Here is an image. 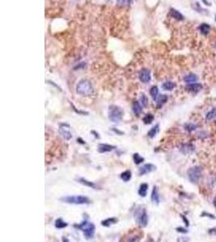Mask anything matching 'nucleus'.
<instances>
[{"label":"nucleus","instance_id":"f257e3e1","mask_svg":"<svg viewBox=\"0 0 216 242\" xmlns=\"http://www.w3.org/2000/svg\"><path fill=\"white\" fill-rule=\"evenodd\" d=\"M75 228L81 230L87 240L92 239L95 236V224L89 222L88 219H83L80 224H75Z\"/></svg>","mask_w":216,"mask_h":242},{"label":"nucleus","instance_id":"f03ea898","mask_svg":"<svg viewBox=\"0 0 216 242\" xmlns=\"http://www.w3.org/2000/svg\"><path fill=\"white\" fill-rule=\"evenodd\" d=\"M59 200L62 203L75 205H86L91 204L90 199L84 195H67L61 197Z\"/></svg>","mask_w":216,"mask_h":242},{"label":"nucleus","instance_id":"7ed1b4c3","mask_svg":"<svg viewBox=\"0 0 216 242\" xmlns=\"http://www.w3.org/2000/svg\"><path fill=\"white\" fill-rule=\"evenodd\" d=\"M93 86L88 79H83L76 87V92L82 96H89L93 93Z\"/></svg>","mask_w":216,"mask_h":242},{"label":"nucleus","instance_id":"20e7f679","mask_svg":"<svg viewBox=\"0 0 216 242\" xmlns=\"http://www.w3.org/2000/svg\"><path fill=\"white\" fill-rule=\"evenodd\" d=\"M134 217L139 226L142 228L147 227L149 218L147 216V211L144 207H138L134 212Z\"/></svg>","mask_w":216,"mask_h":242},{"label":"nucleus","instance_id":"39448f33","mask_svg":"<svg viewBox=\"0 0 216 242\" xmlns=\"http://www.w3.org/2000/svg\"><path fill=\"white\" fill-rule=\"evenodd\" d=\"M124 112L121 107L116 105H111L108 107V119L113 123H118L122 120Z\"/></svg>","mask_w":216,"mask_h":242},{"label":"nucleus","instance_id":"423d86ee","mask_svg":"<svg viewBox=\"0 0 216 242\" xmlns=\"http://www.w3.org/2000/svg\"><path fill=\"white\" fill-rule=\"evenodd\" d=\"M187 175L192 183H198L202 178V169L200 166H193L188 170Z\"/></svg>","mask_w":216,"mask_h":242},{"label":"nucleus","instance_id":"0eeeda50","mask_svg":"<svg viewBox=\"0 0 216 242\" xmlns=\"http://www.w3.org/2000/svg\"><path fill=\"white\" fill-rule=\"evenodd\" d=\"M59 134L66 140H70L72 138V133L70 131V125L67 124H60Z\"/></svg>","mask_w":216,"mask_h":242},{"label":"nucleus","instance_id":"6e6552de","mask_svg":"<svg viewBox=\"0 0 216 242\" xmlns=\"http://www.w3.org/2000/svg\"><path fill=\"white\" fill-rule=\"evenodd\" d=\"M179 150L185 155H189L193 153L195 150V146L191 143H184L179 146Z\"/></svg>","mask_w":216,"mask_h":242},{"label":"nucleus","instance_id":"1a4fd4ad","mask_svg":"<svg viewBox=\"0 0 216 242\" xmlns=\"http://www.w3.org/2000/svg\"><path fill=\"white\" fill-rule=\"evenodd\" d=\"M156 170V166L153 165L152 163H147L143 165L142 166H141L140 168L139 169V175H145L147 173H152L153 171H155Z\"/></svg>","mask_w":216,"mask_h":242},{"label":"nucleus","instance_id":"9d476101","mask_svg":"<svg viewBox=\"0 0 216 242\" xmlns=\"http://www.w3.org/2000/svg\"><path fill=\"white\" fill-rule=\"evenodd\" d=\"M139 80L141 81L142 83H148L152 79L151 77V72L149 69H142L140 70L139 74Z\"/></svg>","mask_w":216,"mask_h":242},{"label":"nucleus","instance_id":"9b49d317","mask_svg":"<svg viewBox=\"0 0 216 242\" xmlns=\"http://www.w3.org/2000/svg\"><path fill=\"white\" fill-rule=\"evenodd\" d=\"M117 147L114 145H108V144H100L98 145V152L100 153H108L116 149Z\"/></svg>","mask_w":216,"mask_h":242},{"label":"nucleus","instance_id":"f8f14e48","mask_svg":"<svg viewBox=\"0 0 216 242\" xmlns=\"http://www.w3.org/2000/svg\"><path fill=\"white\" fill-rule=\"evenodd\" d=\"M151 200H152V204H155L158 206L160 203V194H159V191H158V188L156 186H155L152 189V195H151Z\"/></svg>","mask_w":216,"mask_h":242},{"label":"nucleus","instance_id":"ddd939ff","mask_svg":"<svg viewBox=\"0 0 216 242\" xmlns=\"http://www.w3.org/2000/svg\"><path fill=\"white\" fill-rule=\"evenodd\" d=\"M185 89L189 90V91L191 92H194V93H198L202 89V85L200 84V83H189L187 84V86L185 87Z\"/></svg>","mask_w":216,"mask_h":242},{"label":"nucleus","instance_id":"4468645a","mask_svg":"<svg viewBox=\"0 0 216 242\" xmlns=\"http://www.w3.org/2000/svg\"><path fill=\"white\" fill-rule=\"evenodd\" d=\"M78 182H80V184H82L83 186H88V187H90V188H93V189H97V186L95 185V183H94L93 182L88 181L84 178H78L77 179Z\"/></svg>","mask_w":216,"mask_h":242},{"label":"nucleus","instance_id":"2eb2a0df","mask_svg":"<svg viewBox=\"0 0 216 242\" xmlns=\"http://www.w3.org/2000/svg\"><path fill=\"white\" fill-rule=\"evenodd\" d=\"M148 184L146 183V182H143L142 183L140 186H139V191H138V194H139V196L141 197H146L147 195V191H148Z\"/></svg>","mask_w":216,"mask_h":242},{"label":"nucleus","instance_id":"dca6fc26","mask_svg":"<svg viewBox=\"0 0 216 242\" xmlns=\"http://www.w3.org/2000/svg\"><path fill=\"white\" fill-rule=\"evenodd\" d=\"M132 110H133V112L135 115H139L142 112V106L139 101H134L133 103V104H132Z\"/></svg>","mask_w":216,"mask_h":242},{"label":"nucleus","instance_id":"f3484780","mask_svg":"<svg viewBox=\"0 0 216 242\" xmlns=\"http://www.w3.org/2000/svg\"><path fill=\"white\" fill-rule=\"evenodd\" d=\"M168 98L166 94H161V95H159L158 99L156 100V107L157 108H161V107L164 106V105L167 103Z\"/></svg>","mask_w":216,"mask_h":242},{"label":"nucleus","instance_id":"a211bd4d","mask_svg":"<svg viewBox=\"0 0 216 242\" xmlns=\"http://www.w3.org/2000/svg\"><path fill=\"white\" fill-rule=\"evenodd\" d=\"M159 131H160V125L157 124L153 126V127L150 129L149 132L147 133V136L149 138H151V139H152V138H154L155 136L157 135V133H159Z\"/></svg>","mask_w":216,"mask_h":242},{"label":"nucleus","instance_id":"6ab92c4d","mask_svg":"<svg viewBox=\"0 0 216 242\" xmlns=\"http://www.w3.org/2000/svg\"><path fill=\"white\" fill-rule=\"evenodd\" d=\"M117 222V219L114 218V217H112V218H108V219L102 220L101 221V225L104 226V227H110L111 225L116 224Z\"/></svg>","mask_w":216,"mask_h":242},{"label":"nucleus","instance_id":"aec40b11","mask_svg":"<svg viewBox=\"0 0 216 242\" xmlns=\"http://www.w3.org/2000/svg\"><path fill=\"white\" fill-rule=\"evenodd\" d=\"M54 226L56 228L61 229V228H65L68 226V224L67 222H65L62 218H58L56 219V221L54 223Z\"/></svg>","mask_w":216,"mask_h":242},{"label":"nucleus","instance_id":"412c9836","mask_svg":"<svg viewBox=\"0 0 216 242\" xmlns=\"http://www.w3.org/2000/svg\"><path fill=\"white\" fill-rule=\"evenodd\" d=\"M198 76L194 74H189L184 78V81L186 83H193L198 81Z\"/></svg>","mask_w":216,"mask_h":242},{"label":"nucleus","instance_id":"4be33fe9","mask_svg":"<svg viewBox=\"0 0 216 242\" xmlns=\"http://www.w3.org/2000/svg\"><path fill=\"white\" fill-rule=\"evenodd\" d=\"M120 178H121V179L122 180V181H124L125 182H127L130 181L132 178L131 171L130 170L124 171V172H122V173H121Z\"/></svg>","mask_w":216,"mask_h":242},{"label":"nucleus","instance_id":"5701e85b","mask_svg":"<svg viewBox=\"0 0 216 242\" xmlns=\"http://www.w3.org/2000/svg\"><path fill=\"white\" fill-rule=\"evenodd\" d=\"M150 94L152 96V100L154 101H156L158 97H159V89L156 86H153V87L150 89Z\"/></svg>","mask_w":216,"mask_h":242},{"label":"nucleus","instance_id":"b1692460","mask_svg":"<svg viewBox=\"0 0 216 242\" xmlns=\"http://www.w3.org/2000/svg\"><path fill=\"white\" fill-rule=\"evenodd\" d=\"M176 87V83L172 82H165L164 83H163L162 85V89L167 91H170L172 90Z\"/></svg>","mask_w":216,"mask_h":242},{"label":"nucleus","instance_id":"393cba45","mask_svg":"<svg viewBox=\"0 0 216 242\" xmlns=\"http://www.w3.org/2000/svg\"><path fill=\"white\" fill-rule=\"evenodd\" d=\"M170 13H171V15H172L173 18L175 20H182L184 17L183 15L180 14L178 11L175 10V9H171L170 10Z\"/></svg>","mask_w":216,"mask_h":242},{"label":"nucleus","instance_id":"a878e982","mask_svg":"<svg viewBox=\"0 0 216 242\" xmlns=\"http://www.w3.org/2000/svg\"><path fill=\"white\" fill-rule=\"evenodd\" d=\"M133 160L134 161V164L136 165H139V164L142 163L144 161V158H142V156H140L138 153H134L133 155Z\"/></svg>","mask_w":216,"mask_h":242},{"label":"nucleus","instance_id":"bb28decb","mask_svg":"<svg viewBox=\"0 0 216 242\" xmlns=\"http://www.w3.org/2000/svg\"><path fill=\"white\" fill-rule=\"evenodd\" d=\"M154 120V115L152 114H147L143 118H142V121L145 124H151Z\"/></svg>","mask_w":216,"mask_h":242},{"label":"nucleus","instance_id":"cd10ccee","mask_svg":"<svg viewBox=\"0 0 216 242\" xmlns=\"http://www.w3.org/2000/svg\"><path fill=\"white\" fill-rule=\"evenodd\" d=\"M184 127L186 131H188L189 133L193 132V131L196 130L198 128V125L194 124H192V123H188V124H185L184 125Z\"/></svg>","mask_w":216,"mask_h":242},{"label":"nucleus","instance_id":"c85d7f7f","mask_svg":"<svg viewBox=\"0 0 216 242\" xmlns=\"http://www.w3.org/2000/svg\"><path fill=\"white\" fill-rule=\"evenodd\" d=\"M199 29H200L202 33L204 34V35H207V34L209 33V32H210L211 28H210V26H209L208 24H206V23H202V24H201L200 27H199Z\"/></svg>","mask_w":216,"mask_h":242},{"label":"nucleus","instance_id":"c756f323","mask_svg":"<svg viewBox=\"0 0 216 242\" xmlns=\"http://www.w3.org/2000/svg\"><path fill=\"white\" fill-rule=\"evenodd\" d=\"M215 117H216V108H214V109L210 111V112L206 114V121H209V120H213V119H214Z\"/></svg>","mask_w":216,"mask_h":242},{"label":"nucleus","instance_id":"7c9ffc66","mask_svg":"<svg viewBox=\"0 0 216 242\" xmlns=\"http://www.w3.org/2000/svg\"><path fill=\"white\" fill-rule=\"evenodd\" d=\"M139 103H141L142 107H146L147 106V103H148V99H147V97L144 94H141L140 100H139Z\"/></svg>","mask_w":216,"mask_h":242},{"label":"nucleus","instance_id":"2f4dec72","mask_svg":"<svg viewBox=\"0 0 216 242\" xmlns=\"http://www.w3.org/2000/svg\"><path fill=\"white\" fill-rule=\"evenodd\" d=\"M201 217H208V218H210V219H215V216H214V215L211 214V213H208V212H202V214H201Z\"/></svg>","mask_w":216,"mask_h":242},{"label":"nucleus","instance_id":"473e14b6","mask_svg":"<svg viewBox=\"0 0 216 242\" xmlns=\"http://www.w3.org/2000/svg\"><path fill=\"white\" fill-rule=\"evenodd\" d=\"M70 105H71V107L74 108V110H75V112H76V113H78V114H80V115H88V112H81V111H79V110H77L76 108H75V107L74 106V104L73 103H70Z\"/></svg>","mask_w":216,"mask_h":242},{"label":"nucleus","instance_id":"72a5a7b5","mask_svg":"<svg viewBox=\"0 0 216 242\" xmlns=\"http://www.w3.org/2000/svg\"><path fill=\"white\" fill-rule=\"evenodd\" d=\"M176 230L178 232H180V233H187L188 232V230L186 229V228H185L183 227H178L176 228Z\"/></svg>","mask_w":216,"mask_h":242},{"label":"nucleus","instance_id":"f704fd0d","mask_svg":"<svg viewBox=\"0 0 216 242\" xmlns=\"http://www.w3.org/2000/svg\"><path fill=\"white\" fill-rule=\"evenodd\" d=\"M180 217L183 219V221L185 222V224L186 227H189V222L188 219L186 218V216H184V215H180Z\"/></svg>","mask_w":216,"mask_h":242},{"label":"nucleus","instance_id":"c9c22d12","mask_svg":"<svg viewBox=\"0 0 216 242\" xmlns=\"http://www.w3.org/2000/svg\"><path fill=\"white\" fill-rule=\"evenodd\" d=\"M117 2H118L120 4L126 5V4H130V3H131V0H117Z\"/></svg>","mask_w":216,"mask_h":242},{"label":"nucleus","instance_id":"e433bc0d","mask_svg":"<svg viewBox=\"0 0 216 242\" xmlns=\"http://www.w3.org/2000/svg\"><path fill=\"white\" fill-rule=\"evenodd\" d=\"M111 130L113 131V132H114V133H116V134H117V135H123L124 134L123 132H121V131L117 130V128H112Z\"/></svg>","mask_w":216,"mask_h":242},{"label":"nucleus","instance_id":"4c0bfd02","mask_svg":"<svg viewBox=\"0 0 216 242\" xmlns=\"http://www.w3.org/2000/svg\"><path fill=\"white\" fill-rule=\"evenodd\" d=\"M209 233L210 234H216V228H213L209 230Z\"/></svg>","mask_w":216,"mask_h":242},{"label":"nucleus","instance_id":"58836bf2","mask_svg":"<svg viewBox=\"0 0 216 242\" xmlns=\"http://www.w3.org/2000/svg\"><path fill=\"white\" fill-rule=\"evenodd\" d=\"M77 141L79 143H80V144H82V145H85V144H86V142H85V140H83L82 139V138H78L77 139Z\"/></svg>","mask_w":216,"mask_h":242},{"label":"nucleus","instance_id":"ea45409f","mask_svg":"<svg viewBox=\"0 0 216 242\" xmlns=\"http://www.w3.org/2000/svg\"><path fill=\"white\" fill-rule=\"evenodd\" d=\"M91 133H92V134H94V135H95V138H97V139H100V136H99V134H98V133H95V131H92Z\"/></svg>","mask_w":216,"mask_h":242},{"label":"nucleus","instance_id":"a19ab883","mask_svg":"<svg viewBox=\"0 0 216 242\" xmlns=\"http://www.w3.org/2000/svg\"><path fill=\"white\" fill-rule=\"evenodd\" d=\"M213 204H214V206L216 207V196L214 197V200H213Z\"/></svg>","mask_w":216,"mask_h":242}]
</instances>
